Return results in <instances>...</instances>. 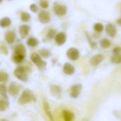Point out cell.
<instances>
[{
    "label": "cell",
    "mask_w": 121,
    "mask_h": 121,
    "mask_svg": "<svg viewBox=\"0 0 121 121\" xmlns=\"http://www.w3.org/2000/svg\"><path fill=\"white\" fill-rule=\"evenodd\" d=\"M34 100V95L30 89H25L18 99V103L23 105Z\"/></svg>",
    "instance_id": "cell-1"
},
{
    "label": "cell",
    "mask_w": 121,
    "mask_h": 121,
    "mask_svg": "<svg viewBox=\"0 0 121 121\" xmlns=\"http://www.w3.org/2000/svg\"><path fill=\"white\" fill-rule=\"evenodd\" d=\"M14 76L21 82H26L28 81V74L26 69L22 66H18L13 72Z\"/></svg>",
    "instance_id": "cell-2"
},
{
    "label": "cell",
    "mask_w": 121,
    "mask_h": 121,
    "mask_svg": "<svg viewBox=\"0 0 121 121\" xmlns=\"http://www.w3.org/2000/svg\"><path fill=\"white\" fill-rule=\"evenodd\" d=\"M30 60L31 61L40 69H44L46 67V65L47 63L43 61L41 58V57L40 56L39 54L38 53H33L30 55Z\"/></svg>",
    "instance_id": "cell-3"
},
{
    "label": "cell",
    "mask_w": 121,
    "mask_h": 121,
    "mask_svg": "<svg viewBox=\"0 0 121 121\" xmlns=\"http://www.w3.org/2000/svg\"><path fill=\"white\" fill-rule=\"evenodd\" d=\"M53 10L55 14L58 16H64L67 12V8L65 5L60 4L59 3H55L53 6Z\"/></svg>",
    "instance_id": "cell-4"
},
{
    "label": "cell",
    "mask_w": 121,
    "mask_h": 121,
    "mask_svg": "<svg viewBox=\"0 0 121 121\" xmlns=\"http://www.w3.org/2000/svg\"><path fill=\"white\" fill-rule=\"evenodd\" d=\"M67 57L71 60H77L79 57V51L75 48H71L67 51Z\"/></svg>",
    "instance_id": "cell-5"
},
{
    "label": "cell",
    "mask_w": 121,
    "mask_h": 121,
    "mask_svg": "<svg viewBox=\"0 0 121 121\" xmlns=\"http://www.w3.org/2000/svg\"><path fill=\"white\" fill-rule=\"evenodd\" d=\"M51 16L48 11H41L38 14V20L42 23H48L50 21Z\"/></svg>",
    "instance_id": "cell-6"
},
{
    "label": "cell",
    "mask_w": 121,
    "mask_h": 121,
    "mask_svg": "<svg viewBox=\"0 0 121 121\" xmlns=\"http://www.w3.org/2000/svg\"><path fill=\"white\" fill-rule=\"evenodd\" d=\"M55 43L58 45H62L65 43V42L67 40V35L65 33L60 32L55 35Z\"/></svg>",
    "instance_id": "cell-7"
},
{
    "label": "cell",
    "mask_w": 121,
    "mask_h": 121,
    "mask_svg": "<svg viewBox=\"0 0 121 121\" xmlns=\"http://www.w3.org/2000/svg\"><path fill=\"white\" fill-rule=\"evenodd\" d=\"M104 57L103 55L101 54L96 55L91 58L90 63L92 66H97L99 64H101L104 61Z\"/></svg>",
    "instance_id": "cell-8"
},
{
    "label": "cell",
    "mask_w": 121,
    "mask_h": 121,
    "mask_svg": "<svg viewBox=\"0 0 121 121\" xmlns=\"http://www.w3.org/2000/svg\"><path fill=\"white\" fill-rule=\"evenodd\" d=\"M82 86L81 84H75L72 86L71 88V96L74 99H77L82 91Z\"/></svg>",
    "instance_id": "cell-9"
},
{
    "label": "cell",
    "mask_w": 121,
    "mask_h": 121,
    "mask_svg": "<svg viewBox=\"0 0 121 121\" xmlns=\"http://www.w3.org/2000/svg\"><path fill=\"white\" fill-rule=\"evenodd\" d=\"M106 32L108 35H109L110 37L114 38L116 35L117 29L114 25H113L111 23H108L106 26Z\"/></svg>",
    "instance_id": "cell-10"
},
{
    "label": "cell",
    "mask_w": 121,
    "mask_h": 121,
    "mask_svg": "<svg viewBox=\"0 0 121 121\" xmlns=\"http://www.w3.org/2000/svg\"><path fill=\"white\" fill-rule=\"evenodd\" d=\"M30 30V27L27 25H22L19 27V33L21 35V38L24 39L26 38L28 35L29 34Z\"/></svg>",
    "instance_id": "cell-11"
},
{
    "label": "cell",
    "mask_w": 121,
    "mask_h": 121,
    "mask_svg": "<svg viewBox=\"0 0 121 121\" xmlns=\"http://www.w3.org/2000/svg\"><path fill=\"white\" fill-rule=\"evenodd\" d=\"M63 72L67 75H72L75 72V68L72 64L66 62L63 66Z\"/></svg>",
    "instance_id": "cell-12"
},
{
    "label": "cell",
    "mask_w": 121,
    "mask_h": 121,
    "mask_svg": "<svg viewBox=\"0 0 121 121\" xmlns=\"http://www.w3.org/2000/svg\"><path fill=\"white\" fill-rule=\"evenodd\" d=\"M19 91H20V87L17 84L14 82H12L11 84H10L9 87V93L10 95L16 96L19 93Z\"/></svg>",
    "instance_id": "cell-13"
},
{
    "label": "cell",
    "mask_w": 121,
    "mask_h": 121,
    "mask_svg": "<svg viewBox=\"0 0 121 121\" xmlns=\"http://www.w3.org/2000/svg\"><path fill=\"white\" fill-rule=\"evenodd\" d=\"M16 33L13 30H10L8 31L6 35H5V40L6 41L7 43L9 44H12L14 43L15 40H16Z\"/></svg>",
    "instance_id": "cell-14"
},
{
    "label": "cell",
    "mask_w": 121,
    "mask_h": 121,
    "mask_svg": "<svg viewBox=\"0 0 121 121\" xmlns=\"http://www.w3.org/2000/svg\"><path fill=\"white\" fill-rule=\"evenodd\" d=\"M14 53L17 54V55H22L25 56L26 53V50L25 46L22 44L17 45L14 48Z\"/></svg>",
    "instance_id": "cell-15"
},
{
    "label": "cell",
    "mask_w": 121,
    "mask_h": 121,
    "mask_svg": "<svg viewBox=\"0 0 121 121\" xmlns=\"http://www.w3.org/2000/svg\"><path fill=\"white\" fill-rule=\"evenodd\" d=\"M50 92L51 94L56 97H60L62 93V89L59 86L53 85L50 87Z\"/></svg>",
    "instance_id": "cell-16"
},
{
    "label": "cell",
    "mask_w": 121,
    "mask_h": 121,
    "mask_svg": "<svg viewBox=\"0 0 121 121\" xmlns=\"http://www.w3.org/2000/svg\"><path fill=\"white\" fill-rule=\"evenodd\" d=\"M11 24V20L9 17H4L0 19V26L1 28H7Z\"/></svg>",
    "instance_id": "cell-17"
},
{
    "label": "cell",
    "mask_w": 121,
    "mask_h": 121,
    "mask_svg": "<svg viewBox=\"0 0 121 121\" xmlns=\"http://www.w3.org/2000/svg\"><path fill=\"white\" fill-rule=\"evenodd\" d=\"M62 115L64 117V119L66 121H71L74 118V115L72 112L69 111L65 110L62 111Z\"/></svg>",
    "instance_id": "cell-18"
},
{
    "label": "cell",
    "mask_w": 121,
    "mask_h": 121,
    "mask_svg": "<svg viewBox=\"0 0 121 121\" xmlns=\"http://www.w3.org/2000/svg\"><path fill=\"white\" fill-rule=\"evenodd\" d=\"M99 45H100V46L102 48L107 49V48H109L111 46V41L108 39H107V38H103L102 40H100Z\"/></svg>",
    "instance_id": "cell-19"
},
{
    "label": "cell",
    "mask_w": 121,
    "mask_h": 121,
    "mask_svg": "<svg viewBox=\"0 0 121 121\" xmlns=\"http://www.w3.org/2000/svg\"><path fill=\"white\" fill-rule=\"evenodd\" d=\"M26 43L30 47H36L38 45V40L35 38L30 37L27 40Z\"/></svg>",
    "instance_id": "cell-20"
},
{
    "label": "cell",
    "mask_w": 121,
    "mask_h": 121,
    "mask_svg": "<svg viewBox=\"0 0 121 121\" xmlns=\"http://www.w3.org/2000/svg\"><path fill=\"white\" fill-rule=\"evenodd\" d=\"M43 106H44V109H45V113L48 115V116L50 118V119L51 120H53V118H52V115L50 111V107H49V105H48V103L46 101H43Z\"/></svg>",
    "instance_id": "cell-21"
},
{
    "label": "cell",
    "mask_w": 121,
    "mask_h": 121,
    "mask_svg": "<svg viewBox=\"0 0 121 121\" xmlns=\"http://www.w3.org/2000/svg\"><path fill=\"white\" fill-rule=\"evenodd\" d=\"M111 61L113 64H121V54H114L111 58Z\"/></svg>",
    "instance_id": "cell-22"
},
{
    "label": "cell",
    "mask_w": 121,
    "mask_h": 121,
    "mask_svg": "<svg viewBox=\"0 0 121 121\" xmlns=\"http://www.w3.org/2000/svg\"><path fill=\"white\" fill-rule=\"evenodd\" d=\"M39 53L44 58H48L51 55L50 51L48 49H46V48H43V49L40 50H39Z\"/></svg>",
    "instance_id": "cell-23"
},
{
    "label": "cell",
    "mask_w": 121,
    "mask_h": 121,
    "mask_svg": "<svg viewBox=\"0 0 121 121\" xmlns=\"http://www.w3.org/2000/svg\"><path fill=\"white\" fill-rule=\"evenodd\" d=\"M9 104L7 101L0 99V111L1 112L5 111L9 108Z\"/></svg>",
    "instance_id": "cell-24"
},
{
    "label": "cell",
    "mask_w": 121,
    "mask_h": 121,
    "mask_svg": "<svg viewBox=\"0 0 121 121\" xmlns=\"http://www.w3.org/2000/svg\"><path fill=\"white\" fill-rule=\"evenodd\" d=\"M24 58H25V56H24V55H17V54H14V55H13V61H14L16 63H17V64H20V63H21L22 62H23Z\"/></svg>",
    "instance_id": "cell-25"
},
{
    "label": "cell",
    "mask_w": 121,
    "mask_h": 121,
    "mask_svg": "<svg viewBox=\"0 0 121 121\" xmlns=\"http://www.w3.org/2000/svg\"><path fill=\"white\" fill-rule=\"evenodd\" d=\"M21 19L23 22H28L30 19V15L27 12H22L21 13Z\"/></svg>",
    "instance_id": "cell-26"
},
{
    "label": "cell",
    "mask_w": 121,
    "mask_h": 121,
    "mask_svg": "<svg viewBox=\"0 0 121 121\" xmlns=\"http://www.w3.org/2000/svg\"><path fill=\"white\" fill-rule=\"evenodd\" d=\"M94 29L97 33H101L104 30V26L101 23H96L94 26Z\"/></svg>",
    "instance_id": "cell-27"
},
{
    "label": "cell",
    "mask_w": 121,
    "mask_h": 121,
    "mask_svg": "<svg viewBox=\"0 0 121 121\" xmlns=\"http://www.w3.org/2000/svg\"><path fill=\"white\" fill-rule=\"evenodd\" d=\"M9 79V74L4 72H0V82H5Z\"/></svg>",
    "instance_id": "cell-28"
},
{
    "label": "cell",
    "mask_w": 121,
    "mask_h": 121,
    "mask_svg": "<svg viewBox=\"0 0 121 121\" xmlns=\"http://www.w3.org/2000/svg\"><path fill=\"white\" fill-rule=\"evenodd\" d=\"M56 34H57V33H56L55 30H54V29H50V30H48V33H47L46 37H47V38H48V39H52L53 38H55V36Z\"/></svg>",
    "instance_id": "cell-29"
},
{
    "label": "cell",
    "mask_w": 121,
    "mask_h": 121,
    "mask_svg": "<svg viewBox=\"0 0 121 121\" xmlns=\"http://www.w3.org/2000/svg\"><path fill=\"white\" fill-rule=\"evenodd\" d=\"M0 94L4 97L5 99H7V96H6V89L4 85L3 84H0Z\"/></svg>",
    "instance_id": "cell-30"
},
{
    "label": "cell",
    "mask_w": 121,
    "mask_h": 121,
    "mask_svg": "<svg viewBox=\"0 0 121 121\" xmlns=\"http://www.w3.org/2000/svg\"><path fill=\"white\" fill-rule=\"evenodd\" d=\"M40 6L43 9H47L49 6V3L47 0H40Z\"/></svg>",
    "instance_id": "cell-31"
},
{
    "label": "cell",
    "mask_w": 121,
    "mask_h": 121,
    "mask_svg": "<svg viewBox=\"0 0 121 121\" xmlns=\"http://www.w3.org/2000/svg\"><path fill=\"white\" fill-rule=\"evenodd\" d=\"M30 10L32 11V12H34V13H36L38 11V7L36 4H32L30 5Z\"/></svg>",
    "instance_id": "cell-32"
},
{
    "label": "cell",
    "mask_w": 121,
    "mask_h": 121,
    "mask_svg": "<svg viewBox=\"0 0 121 121\" xmlns=\"http://www.w3.org/2000/svg\"><path fill=\"white\" fill-rule=\"evenodd\" d=\"M114 54H121V47H116L113 50Z\"/></svg>",
    "instance_id": "cell-33"
},
{
    "label": "cell",
    "mask_w": 121,
    "mask_h": 121,
    "mask_svg": "<svg viewBox=\"0 0 121 121\" xmlns=\"http://www.w3.org/2000/svg\"><path fill=\"white\" fill-rule=\"evenodd\" d=\"M86 36H87V39H88V40H89V43L91 44V48H96V44L95 43H92V41H91V38H89V35H86Z\"/></svg>",
    "instance_id": "cell-34"
},
{
    "label": "cell",
    "mask_w": 121,
    "mask_h": 121,
    "mask_svg": "<svg viewBox=\"0 0 121 121\" xmlns=\"http://www.w3.org/2000/svg\"><path fill=\"white\" fill-rule=\"evenodd\" d=\"M117 23H118V24H120V25H121V18H120L118 21H117Z\"/></svg>",
    "instance_id": "cell-35"
},
{
    "label": "cell",
    "mask_w": 121,
    "mask_h": 121,
    "mask_svg": "<svg viewBox=\"0 0 121 121\" xmlns=\"http://www.w3.org/2000/svg\"><path fill=\"white\" fill-rule=\"evenodd\" d=\"M1 1H2V0H0V3H1Z\"/></svg>",
    "instance_id": "cell-36"
},
{
    "label": "cell",
    "mask_w": 121,
    "mask_h": 121,
    "mask_svg": "<svg viewBox=\"0 0 121 121\" xmlns=\"http://www.w3.org/2000/svg\"><path fill=\"white\" fill-rule=\"evenodd\" d=\"M9 1H11V0H9Z\"/></svg>",
    "instance_id": "cell-37"
}]
</instances>
